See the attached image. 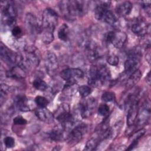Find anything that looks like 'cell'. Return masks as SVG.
<instances>
[{"instance_id":"cell-37","label":"cell","mask_w":151,"mask_h":151,"mask_svg":"<svg viewBox=\"0 0 151 151\" xmlns=\"http://www.w3.org/2000/svg\"><path fill=\"white\" fill-rule=\"evenodd\" d=\"M13 123L17 125H24L27 123V120L21 116H17L13 119Z\"/></svg>"},{"instance_id":"cell-33","label":"cell","mask_w":151,"mask_h":151,"mask_svg":"<svg viewBox=\"0 0 151 151\" xmlns=\"http://www.w3.org/2000/svg\"><path fill=\"white\" fill-rule=\"evenodd\" d=\"M107 62L111 65L116 66L119 62V57L115 54H111L107 57Z\"/></svg>"},{"instance_id":"cell-29","label":"cell","mask_w":151,"mask_h":151,"mask_svg":"<svg viewBox=\"0 0 151 151\" xmlns=\"http://www.w3.org/2000/svg\"><path fill=\"white\" fill-rule=\"evenodd\" d=\"M52 31L48 30H43L42 40L44 44H48L51 43L54 40V34Z\"/></svg>"},{"instance_id":"cell-25","label":"cell","mask_w":151,"mask_h":151,"mask_svg":"<svg viewBox=\"0 0 151 151\" xmlns=\"http://www.w3.org/2000/svg\"><path fill=\"white\" fill-rule=\"evenodd\" d=\"M98 68H99V74L100 79L102 84H103L106 81L109 80L111 77L110 70L106 65H103Z\"/></svg>"},{"instance_id":"cell-27","label":"cell","mask_w":151,"mask_h":151,"mask_svg":"<svg viewBox=\"0 0 151 151\" xmlns=\"http://www.w3.org/2000/svg\"><path fill=\"white\" fill-rule=\"evenodd\" d=\"M32 85L35 89L41 91H45L48 87L47 84L40 78H35L32 82Z\"/></svg>"},{"instance_id":"cell-34","label":"cell","mask_w":151,"mask_h":151,"mask_svg":"<svg viewBox=\"0 0 151 151\" xmlns=\"http://www.w3.org/2000/svg\"><path fill=\"white\" fill-rule=\"evenodd\" d=\"M109 106L106 104H101L98 109V113L100 115L103 116H107L109 113Z\"/></svg>"},{"instance_id":"cell-4","label":"cell","mask_w":151,"mask_h":151,"mask_svg":"<svg viewBox=\"0 0 151 151\" xmlns=\"http://www.w3.org/2000/svg\"><path fill=\"white\" fill-rule=\"evenodd\" d=\"M58 16L57 12L52 8H46L42 14V25L43 30L54 32L55 26L58 23Z\"/></svg>"},{"instance_id":"cell-5","label":"cell","mask_w":151,"mask_h":151,"mask_svg":"<svg viewBox=\"0 0 151 151\" xmlns=\"http://www.w3.org/2000/svg\"><path fill=\"white\" fill-rule=\"evenodd\" d=\"M60 77L67 81V84L72 86L74 84L77 79L84 76L83 71L78 68H69L60 72Z\"/></svg>"},{"instance_id":"cell-12","label":"cell","mask_w":151,"mask_h":151,"mask_svg":"<svg viewBox=\"0 0 151 151\" xmlns=\"http://www.w3.org/2000/svg\"><path fill=\"white\" fill-rule=\"evenodd\" d=\"M150 116V101H146L138 111L137 116V122L138 126H143L149 120Z\"/></svg>"},{"instance_id":"cell-21","label":"cell","mask_w":151,"mask_h":151,"mask_svg":"<svg viewBox=\"0 0 151 151\" xmlns=\"http://www.w3.org/2000/svg\"><path fill=\"white\" fill-rule=\"evenodd\" d=\"M14 102L20 111L26 112L31 110L28 104V99L25 96H18L16 97Z\"/></svg>"},{"instance_id":"cell-31","label":"cell","mask_w":151,"mask_h":151,"mask_svg":"<svg viewBox=\"0 0 151 151\" xmlns=\"http://www.w3.org/2000/svg\"><path fill=\"white\" fill-rule=\"evenodd\" d=\"M78 91L80 96L83 97H87L91 93V88L88 86H81L78 87Z\"/></svg>"},{"instance_id":"cell-26","label":"cell","mask_w":151,"mask_h":151,"mask_svg":"<svg viewBox=\"0 0 151 151\" xmlns=\"http://www.w3.org/2000/svg\"><path fill=\"white\" fill-rule=\"evenodd\" d=\"M69 29L67 25L64 24L59 28L58 31V37L60 40L66 41L68 38Z\"/></svg>"},{"instance_id":"cell-3","label":"cell","mask_w":151,"mask_h":151,"mask_svg":"<svg viewBox=\"0 0 151 151\" xmlns=\"http://www.w3.org/2000/svg\"><path fill=\"white\" fill-rule=\"evenodd\" d=\"M141 57L142 52L138 47L133 48L129 52L128 58L124 64V72L126 74H131L134 71L138 70Z\"/></svg>"},{"instance_id":"cell-2","label":"cell","mask_w":151,"mask_h":151,"mask_svg":"<svg viewBox=\"0 0 151 151\" xmlns=\"http://www.w3.org/2000/svg\"><path fill=\"white\" fill-rule=\"evenodd\" d=\"M2 21L6 26L15 27L16 17L17 15V9L14 4L11 1H4L1 2Z\"/></svg>"},{"instance_id":"cell-20","label":"cell","mask_w":151,"mask_h":151,"mask_svg":"<svg viewBox=\"0 0 151 151\" xmlns=\"http://www.w3.org/2000/svg\"><path fill=\"white\" fill-rule=\"evenodd\" d=\"M133 4L130 1H124L117 5L116 10L117 14L121 17L128 15L132 11Z\"/></svg>"},{"instance_id":"cell-23","label":"cell","mask_w":151,"mask_h":151,"mask_svg":"<svg viewBox=\"0 0 151 151\" xmlns=\"http://www.w3.org/2000/svg\"><path fill=\"white\" fill-rule=\"evenodd\" d=\"M101 21L108 24L110 25L111 26H116L117 25V19L116 16L114 15V14L109 9L106 11V12L104 14Z\"/></svg>"},{"instance_id":"cell-15","label":"cell","mask_w":151,"mask_h":151,"mask_svg":"<svg viewBox=\"0 0 151 151\" xmlns=\"http://www.w3.org/2000/svg\"><path fill=\"white\" fill-rule=\"evenodd\" d=\"M1 59L7 63L16 64L18 54H16L5 46H1L0 50Z\"/></svg>"},{"instance_id":"cell-24","label":"cell","mask_w":151,"mask_h":151,"mask_svg":"<svg viewBox=\"0 0 151 151\" xmlns=\"http://www.w3.org/2000/svg\"><path fill=\"white\" fill-rule=\"evenodd\" d=\"M142 76V73L139 70H137L132 73L129 77L127 81V86L128 87H131L135 85L139 80L140 79Z\"/></svg>"},{"instance_id":"cell-40","label":"cell","mask_w":151,"mask_h":151,"mask_svg":"<svg viewBox=\"0 0 151 151\" xmlns=\"http://www.w3.org/2000/svg\"><path fill=\"white\" fill-rule=\"evenodd\" d=\"M146 82L149 84H150V72L147 73V75L146 76Z\"/></svg>"},{"instance_id":"cell-6","label":"cell","mask_w":151,"mask_h":151,"mask_svg":"<svg viewBox=\"0 0 151 151\" xmlns=\"http://www.w3.org/2000/svg\"><path fill=\"white\" fill-rule=\"evenodd\" d=\"M127 38L126 34L121 31H110L106 36V41L111 43L117 48H122L126 43Z\"/></svg>"},{"instance_id":"cell-35","label":"cell","mask_w":151,"mask_h":151,"mask_svg":"<svg viewBox=\"0 0 151 151\" xmlns=\"http://www.w3.org/2000/svg\"><path fill=\"white\" fill-rule=\"evenodd\" d=\"M11 32H12V36L17 39H19V38H21V37L22 35V31L21 28L18 26H15L12 29Z\"/></svg>"},{"instance_id":"cell-1","label":"cell","mask_w":151,"mask_h":151,"mask_svg":"<svg viewBox=\"0 0 151 151\" xmlns=\"http://www.w3.org/2000/svg\"><path fill=\"white\" fill-rule=\"evenodd\" d=\"M83 1H62L60 8L65 17L72 18L75 16L84 15L87 9V5Z\"/></svg>"},{"instance_id":"cell-22","label":"cell","mask_w":151,"mask_h":151,"mask_svg":"<svg viewBox=\"0 0 151 151\" xmlns=\"http://www.w3.org/2000/svg\"><path fill=\"white\" fill-rule=\"evenodd\" d=\"M65 129L61 126L60 127L54 129L50 133V138L54 141H60L65 139L64 131Z\"/></svg>"},{"instance_id":"cell-19","label":"cell","mask_w":151,"mask_h":151,"mask_svg":"<svg viewBox=\"0 0 151 151\" xmlns=\"http://www.w3.org/2000/svg\"><path fill=\"white\" fill-rule=\"evenodd\" d=\"M25 70V69L19 65H16L7 71L6 73V76L7 77L12 78L23 79L26 76Z\"/></svg>"},{"instance_id":"cell-39","label":"cell","mask_w":151,"mask_h":151,"mask_svg":"<svg viewBox=\"0 0 151 151\" xmlns=\"http://www.w3.org/2000/svg\"><path fill=\"white\" fill-rule=\"evenodd\" d=\"M141 5L142 8L146 11V12L148 13L149 15L150 14V4L151 2L150 1H142L141 2Z\"/></svg>"},{"instance_id":"cell-30","label":"cell","mask_w":151,"mask_h":151,"mask_svg":"<svg viewBox=\"0 0 151 151\" xmlns=\"http://www.w3.org/2000/svg\"><path fill=\"white\" fill-rule=\"evenodd\" d=\"M35 103L39 107H46L48 104V100L44 97L38 96L35 99Z\"/></svg>"},{"instance_id":"cell-10","label":"cell","mask_w":151,"mask_h":151,"mask_svg":"<svg viewBox=\"0 0 151 151\" xmlns=\"http://www.w3.org/2000/svg\"><path fill=\"white\" fill-rule=\"evenodd\" d=\"M149 27L147 24L142 19H136L132 24V31L139 37L145 36L148 31Z\"/></svg>"},{"instance_id":"cell-11","label":"cell","mask_w":151,"mask_h":151,"mask_svg":"<svg viewBox=\"0 0 151 151\" xmlns=\"http://www.w3.org/2000/svg\"><path fill=\"white\" fill-rule=\"evenodd\" d=\"M86 127L83 124H77L70 130L68 138L70 142L74 143H77L81 140L83 137V134L86 131Z\"/></svg>"},{"instance_id":"cell-14","label":"cell","mask_w":151,"mask_h":151,"mask_svg":"<svg viewBox=\"0 0 151 151\" xmlns=\"http://www.w3.org/2000/svg\"><path fill=\"white\" fill-rule=\"evenodd\" d=\"M35 114L39 120L45 123H51L54 119V114L46 107H39L35 110Z\"/></svg>"},{"instance_id":"cell-32","label":"cell","mask_w":151,"mask_h":151,"mask_svg":"<svg viewBox=\"0 0 151 151\" xmlns=\"http://www.w3.org/2000/svg\"><path fill=\"white\" fill-rule=\"evenodd\" d=\"M116 96L113 92L106 91L101 96V100L104 102H110L115 100Z\"/></svg>"},{"instance_id":"cell-17","label":"cell","mask_w":151,"mask_h":151,"mask_svg":"<svg viewBox=\"0 0 151 151\" xmlns=\"http://www.w3.org/2000/svg\"><path fill=\"white\" fill-rule=\"evenodd\" d=\"M94 9V16L97 20L101 21L104 14L109 9L111 2L109 1H98Z\"/></svg>"},{"instance_id":"cell-16","label":"cell","mask_w":151,"mask_h":151,"mask_svg":"<svg viewBox=\"0 0 151 151\" xmlns=\"http://www.w3.org/2000/svg\"><path fill=\"white\" fill-rule=\"evenodd\" d=\"M88 84L93 87H97L102 84L99 74V68L96 65L90 67L88 77Z\"/></svg>"},{"instance_id":"cell-8","label":"cell","mask_w":151,"mask_h":151,"mask_svg":"<svg viewBox=\"0 0 151 151\" xmlns=\"http://www.w3.org/2000/svg\"><path fill=\"white\" fill-rule=\"evenodd\" d=\"M25 23L28 31L31 34L40 33L42 30V25L39 23L37 17L32 14H27Z\"/></svg>"},{"instance_id":"cell-28","label":"cell","mask_w":151,"mask_h":151,"mask_svg":"<svg viewBox=\"0 0 151 151\" xmlns=\"http://www.w3.org/2000/svg\"><path fill=\"white\" fill-rule=\"evenodd\" d=\"M99 140L97 137H92L86 143V145L84 149L85 150H93L96 149Z\"/></svg>"},{"instance_id":"cell-38","label":"cell","mask_w":151,"mask_h":151,"mask_svg":"<svg viewBox=\"0 0 151 151\" xmlns=\"http://www.w3.org/2000/svg\"><path fill=\"white\" fill-rule=\"evenodd\" d=\"M146 130L145 129H140L139 130H138L137 132H136L132 136V141H137L139 140V139L140 138H141L143 134L145 133Z\"/></svg>"},{"instance_id":"cell-13","label":"cell","mask_w":151,"mask_h":151,"mask_svg":"<svg viewBox=\"0 0 151 151\" xmlns=\"http://www.w3.org/2000/svg\"><path fill=\"white\" fill-rule=\"evenodd\" d=\"M45 65L49 74H52L58 68V62L56 55L52 52H48L45 57Z\"/></svg>"},{"instance_id":"cell-18","label":"cell","mask_w":151,"mask_h":151,"mask_svg":"<svg viewBox=\"0 0 151 151\" xmlns=\"http://www.w3.org/2000/svg\"><path fill=\"white\" fill-rule=\"evenodd\" d=\"M138 103L139 101L137 100H135L128 109L127 115V124L129 126L133 125L137 119L139 111Z\"/></svg>"},{"instance_id":"cell-36","label":"cell","mask_w":151,"mask_h":151,"mask_svg":"<svg viewBox=\"0 0 151 151\" xmlns=\"http://www.w3.org/2000/svg\"><path fill=\"white\" fill-rule=\"evenodd\" d=\"M4 145L7 148H12L15 146V139L11 136H6L4 139Z\"/></svg>"},{"instance_id":"cell-9","label":"cell","mask_w":151,"mask_h":151,"mask_svg":"<svg viewBox=\"0 0 151 151\" xmlns=\"http://www.w3.org/2000/svg\"><path fill=\"white\" fill-rule=\"evenodd\" d=\"M26 63L31 67H37L40 62V54L34 47H25Z\"/></svg>"},{"instance_id":"cell-7","label":"cell","mask_w":151,"mask_h":151,"mask_svg":"<svg viewBox=\"0 0 151 151\" xmlns=\"http://www.w3.org/2000/svg\"><path fill=\"white\" fill-rule=\"evenodd\" d=\"M97 100L93 97H90L84 100L80 104L81 116L84 119L90 117L97 106Z\"/></svg>"}]
</instances>
